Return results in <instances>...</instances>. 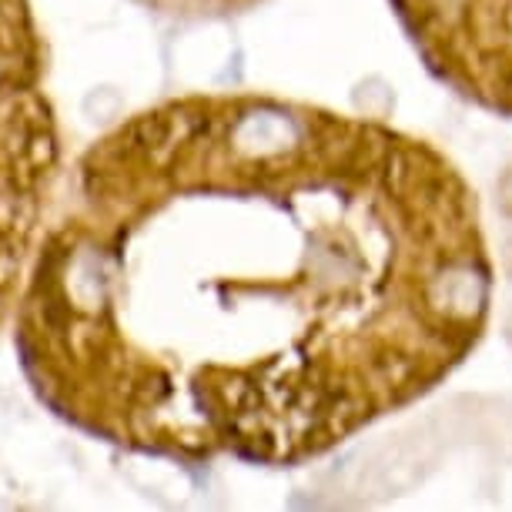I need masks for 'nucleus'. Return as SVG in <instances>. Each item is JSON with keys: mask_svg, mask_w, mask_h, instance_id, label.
I'll return each instance as SVG.
<instances>
[{"mask_svg": "<svg viewBox=\"0 0 512 512\" xmlns=\"http://www.w3.org/2000/svg\"><path fill=\"white\" fill-rule=\"evenodd\" d=\"M392 11L439 84L512 118V0H392Z\"/></svg>", "mask_w": 512, "mask_h": 512, "instance_id": "obj_1", "label": "nucleus"}, {"mask_svg": "<svg viewBox=\"0 0 512 512\" xmlns=\"http://www.w3.org/2000/svg\"><path fill=\"white\" fill-rule=\"evenodd\" d=\"M499 215H502V248H506V278H509V338H512V168L499 188Z\"/></svg>", "mask_w": 512, "mask_h": 512, "instance_id": "obj_2", "label": "nucleus"}]
</instances>
